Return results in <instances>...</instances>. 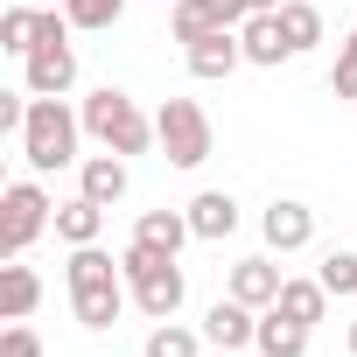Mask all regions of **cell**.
Wrapping results in <instances>:
<instances>
[{"mask_svg":"<svg viewBox=\"0 0 357 357\" xmlns=\"http://www.w3.org/2000/svg\"><path fill=\"white\" fill-rule=\"evenodd\" d=\"M245 15H280V0H245Z\"/></svg>","mask_w":357,"mask_h":357,"instance_id":"28","label":"cell"},{"mask_svg":"<svg viewBox=\"0 0 357 357\" xmlns=\"http://www.w3.org/2000/svg\"><path fill=\"white\" fill-rule=\"evenodd\" d=\"M0 357H43V336L29 322H8V329H0Z\"/></svg>","mask_w":357,"mask_h":357,"instance_id":"27","label":"cell"},{"mask_svg":"<svg viewBox=\"0 0 357 357\" xmlns=\"http://www.w3.org/2000/svg\"><path fill=\"white\" fill-rule=\"evenodd\" d=\"M190 231H197L204 245H225V238L238 231V197H231V190H204V197H190Z\"/></svg>","mask_w":357,"mask_h":357,"instance_id":"14","label":"cell"},{"mask_svg":"<svg viewBox=\"0 0 357 357\" xmlns=\"http://www.w3.org/2000/svg\"><path fill=\"white\" fill-rule=\"evenodd\" d=\"M343 343H350V357H357V322H350V329H343Z\"/></svg>","mask_w":357,"mask_h":357,"instance_id":"29","label":"cell"},{"mask_svg":"<svg viewBox=\"0 0 357 357\" xmlns=\"http://www.w3.org/2000/svg\"><path fill=\"white\" fill-rule=\"evenodd\" d=\"M77 119H84V133L98 140V147H112V154H147L161 133H154V119L119 91V84H98L84 105H77Z\"/></svg>","mask_w":357,"mask_h":357,"instance_id":"3","label":"cell"},{"mask_svg":"<svg viewBox=\"0 0 357 357\" xmlns=\"http://www.w3.org/2000/svg\"><path fill=\"white\" fill-rule=\"evenodd\" d=\"M22 77H29V91H36V98H63V91L77 84V50H70V36L36 43V50L22 56Z\"/></svg>","mask_w":357,"mask_h":357,"instance_id":"7","label":"cell"},{"mask_svg":"<svg viewBox=\"0 0 357 357\" xmlns=\"http://www.w3.org/2000/svg\"><path fill=\"white\" fill-rule=\"evenodd\" d=\"M252 336H259V308H245L238 294H225V301L204 308V343H218V350H245Z\"/></svg>","mask_w":357,"mask_h":357,"instance_id":"10","label":"cell"},{"mask_svg":"<svg viewBox=\"0 0 357 357\" xmlns=\"http://www.w3.org/2000/svg\"><path fill=\"white\" fill-rule=\"evenodd\" d=\"M140 350H147V357H204V336H197L190 322H154Z\"/></svg>","mask_w":357,"mask_h":357,"instance_id":"22","label":"cell"},{"mask_svg":"<svg viewBox=\"0 0 357 357\" xmlns=\"http://www.w3.org/2000/svg\"><path fill=\"white\" fill-rule=\"evenodd\" d=\"M43 231H56V204H50V190L36 175H15V183L0 190V252L22 259Z\"/></svg>","mask_w":357,"mask_h":357,"instance_id":"5","label":"cell"},{"mask_svg":"<svg viewBox=\"0 0 357 357\" xmlns=\"http://www.w3.org/2000/svg\"><path fill=\"white\" fill-rule=\"evenodd\" d=\"M0 50H15V56L36 50V8H29V0H15V8L0 15Z\"/></svg>","mask_w":357,"mask_h":357,"instance_id":"23","label":"cell"},{"mask_svg":"<svg viewBox=\"0 0 357 357\" xmlns=\"http://www.w3.org/2000/svg\"><path fill=\"white\" fill-rule=\"evenodd\" d=\"M218 357H238V350H218Z\"/></svg>","mask_w":357,"mask_h":357,"instance_id":"31","label":"cell"},{"mask_svg":"<svg viewBox=\"0 0 357 357\" xmlns=\"http://www.w3.org/2000/svg\"><path fill=\"white\" fill-rule=\"evenodd\" d=\"M280 287H287V273H280L273 259H238V266H231V280H225V294H238L245 308H273V301H280Z\"/></svg>","mask_w":357,"mask_h":357,"instance_id":"15","label":"cell"},{"mask_svg":"<svg viewBox=\"0 0 357 357\" xmlns=\"http://www.w3.org/2000/svg\"><path fill=\"white\" fill-rule=\"evenodd\" d=\"M238 43H245V63H259V70H280V63L294 56L280 15H245V22H238Z\"/></svg>","mask_w":357,"mask_h":357,"instance_id":"12","label":"cell"},{"mask_svg":"<svg viewBox=\"0 0 357 357\" xmlns=\"http://www.w3.org/2000/svg\"><path fill=\"white\" fill-rule=\"evenodd\" d=\"M183 56H190V77H204V84H225V77L245 63V43H238V29H218V36L190 43Z\"/></svg>","mask_w":357,"mask_h":357,"instance_id":"11","label":"cell"},{"mask_svg":"<svg viewBox=\"0 0 357 357\" xmlns=\"http://www.w3.org/2000/svg\"><path fill=\"white\" fill-rule=\"evenodd\" d=\"M133 238H140V245H154V252H183L197 231H190V211H140Z\"/></svg>","mask_w":357,"mask_h":357,"instance_id":"19","label":"cell"},{"mask_svg":"<svg viewBox=\"0 0 357 357\" xmlns=\"http://www.w3.org/2000/svg\"><path fill=\"white\" fill-rule=\"evenodd\" d=\"M77 133H84V119H77L63 98H29V119H22V161H29L36 175H56V168L77 161Z\"/></svg>","mask_w":357,"mask_h":357,"instance_id":"4","label":"cell"},{"mask_svg":"<svg viewBox=\"0 0 357 357\" xmlns=\"http://www.w3.org/2000/svg\"><path fill=\"white\" fill-rule=\"evenodd\" d=\"M329 91L357 105V29H350V43H336V70H329Z\"/></svg>","mask_w":357,"mask_h":357,"instance_id":"26","label":"cell"},{"mask_svg":"<svg viewBox=\"0 0 357 357\" xmlns=\"http://www.w3.org/2000/svg\"><path fill=\"white\" fill-rule=\"evenodd\" d=\"M126 183H133V175H126V154H112V147H105V154H84V161H77V190H84L91 204H105V211H112V204L126 197Z\"/></svg>","mask_w":357,"mask_h":357,"instance_id":"13","label":"cell"},{"mask_svg":"<svg viewBox=\"0 0 357 357\" xmlns=\"http://www.w3.org/2000/svg\"><path fill=\"white\" fill-rule=\"evenodd\" d=\"M259 238H266L273 252H301V245H315V211L294 204V197H273L266 218H259Z\"/></svg>","mask_w":357,"mask_h":357,"instance_id":"9","label":"cell"},{"mask_svg":"<svg viewBox=\"0 0 357 357\" xmlns=\"http://www.w3.org/2000/svg\"><path fill=\"white\" fill-rule=\"evenodd\" d=\"M154 133H161V154H168V168H204V161L218 154L211 112H204L197 98H161V112H154Z\"/></svg>","mask_w":357,"mask_h":357,"instance_id":"6","label":"cell"},{"mask_svg":"<svg viewBox=\"0 0 357 357\" xmlns=\"http://www.w3.org/2000/svg\"><path fill=\"white\" fill-rule=\"evenodd\" d=\"M63 280H70V308H77V322H84V329H112V322H119V308L133 301V287H126L119 259H112V252H98V245H70Z\"/></svg>","mask_w":357,"mask_h":357,"instance_id":"1","label":"cell"},{"mask_svg":"<svg viewBox=\"0 0 357 357\" xmlns=\"http://www.w3.org/2000/svg\"><path fill=\"white\" fill-rule=\"evenodd\" d=\"M245 22V0H175V15H168V29H175V43H204V36H218V29H238Z\"/></svg>","mask_w":357,"mask_h":357,"instance_id":"8","label":"cell"},{"mask_svg":"<svg viewBox=\"0 0 357 357\" xmlns=\"http://www.w3.org/2000/svg\"><path fill=\"white\" fill-rule=\"evenodd\" d=\"M329 301H336V294H329V287H322V280H287V287H280V301H273V308H280V315H294V322H308V329H315V322H322V315H329Z\"/></svg>","mask_w":357,"mask_h":357,"instance_id":"20","label":"cell"},{"mask_svg":"<svg viewBox=\"0 0 357 357\" xmlns=\"http://www.w3.org/2000/svg\"><path fill=\"white\" fill-rule=\"evenodd\" d=\"M29 8H63V0H29Z\"/></svg>","mask_w":357,"mask_h":357,"instance_id":"30","label":"cell"},{"mask_svg":"<svg viewBox=\"0 0 357 357\" xmlns=\"http://www.w3.org/2000/svg\"><path fill=\"white\" fill-rule=\"evenodd\" d=\"M280 29H287V43L301 56V50L322 43V8H315V0H280Z\"/></svg>","mask_w":357,"mask_h":357,"instance_id":"21","label":"cell"},{"mask_svg":"<svg viewBox=\"0 0 357 357\" xmlns=\"http://www.w3.org/2000/svg\"><path fill=\"white\" fill-rule=\"evenodd\" d=\"M98 231H105V204H91L84 190L70 204H56V238L63 245H98Z\"/></svg>","mask_w":357,"mask_h":357,"instance_id":"18","label":"cell"},{"mask_svg":"<svg viewBox=\"0 0 357 357\" xmlns=\"http://www.w3.org/2000/svg\"><path fill=\"white\" fill-rule=\"evenodd\" d=\"M119 273H126V287H133V308L147 315V322H175L183 315V301H190V280H183V266H175V252H154V245H126L119 252Z\"/></svg>","mask_w":357,"mask_h":357,"instance_id":"2","label":"cell"},{"mask_svg":"<svg viewBox=\"0 0 357 357\" xmlns=\"http://www.w3.org/2000/svg\"><path fill=\"white\" fill-rule=\"evenodd\" d=\"M259 357H308V322L280 315V308H259V336H252Z\"/></svg>","mask_w":357,"mask_h":357,"instance_id":"16","label":"cell"},{"mask_svg":"<svg viewBox=\"0 0 357 357\" xmlns=\"http://www.w3.org/2000/svg\"><path fill=\"white\" fill-rule=\"evenodd\" d=\"M36 301H43V273L22 266V259H8V266H0V315H8V322H29Z\"/></svg>","mask_w":357,"mask_h":357,"instance_id":"17","label":"cell"},{"mask_svg":"<svg viewBox=\"0 0 357 357\" xmlns=\"http://www.w3.org/2000/svg\"><path fill=\"white\" fill-rule=\"evenodd\" d=\"M315 280H322L336 301H343V294H357V252H343V245H336V252H322V273H315Z\"/></svg>","mask_w":357,"mask_h":357,"instance_id":"24","label":"cell"},{"mask_svg":"<svg viewBox=\"0 0 357 357\" xmlns=\"http://www.w3.org/2000/svg\"><path fill=\"white\" fill-rule=\"evenodd\" d=\"M63 15H70V29H112L126 15V0H63Z\"/></svg>","mask_w":357,"mask_h":357,"instance_id":"25","label":"cell"}]
</instances>
